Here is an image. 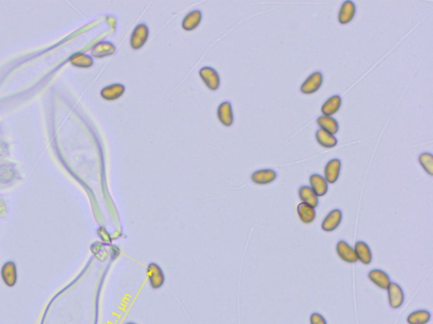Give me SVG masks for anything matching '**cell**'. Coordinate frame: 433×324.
I'll list each match as a JSON object with an SVG mask.
<instances>
[{"label":"cell","mask_w":433,"mask_h":324,"mask_svg":"<svg viewBox=\"0 0 433 324\" xmlns=\"http://www.w3.org/2000/svg\"><path fill=\"white\" fill-rule=\"evenodd\" d=\"M148 282L153 290H159L165 283V274L161 267L156 263H150L147 268Z\"/></svg>","instance_id":"6da1fadb"},{"label":"cell","mask_w":433,"mask_h":324,"mask_svg":"<svg viewBox=\"0 0 433 324\" xmlns=\"http://www.w3.org/2000/svg\"><path fill=\"white\" fill-rule=\"evenodd\" d=\"M149 36V29L144 23L139 24L135 27L130 36V45L133 49H140L144 46Z\"/></svg>","instance_id":"7a4b0ae2"},{"label":"cell","mask_w":433,"mask_h":324,"mask_svg":"<svg viewBox=\"0 0 433 324\" xmlns=\"http://www.w3.org/2000/svg\"><path fill=\"white\" fill-rule=\"evenodd\" d=\"M199 75L207 88L216 91L220 87V77L219 73L212 67H203L199 71Z\"/></svg>","instance_id":"3957f363"},{"label":"cell","mask_w":433,"mask_h":324,"mask_svg":"<svg viewBox=\"0 0 433 324\" xmlns=\"http://www.w3.org/2000/svg\"><path fill=\"white\" fill-rule=\"evenodd\" d=\"M323 81V75L320 71L312 73L301 84V92L303 94L315 93L320 89Z\"/></svg>","instance_id":"277c9868"},{"label":"cell","mask_w":433,"mask_h":324,"mask_svg":"<svg viewBox=\"0 0 433 324\" xmlns=\"http://www.w3.org/2000/svg\"><path fill=\"white\" fill-rule=\"evenodd\" d=\"M387 290L390 307L392 309L400 308L404 301V294L402 288L397 283L392 282L390 284Z\"/></svg>","instance_id":"5b68a950"},{"label":"cell","mask_w":433,"mask_h":324,"mask_svg":"<svg viewBox=\"0 0 433 324\" xmlns=\"http://www.w3.org/2000/svg\"><path fill=\"white\" fill-rule=\"evenodd\" d=\"M341 161L340 159L334 158L327 162L324 169V178L327 183H333L337 182L341 170Z\"/></svg>","instance_id":"8992f818"},{"label":"cell","mask_w":433,"mask_h":324,"mask_svg":"<svg viewBox=\"0 0 433 324\" xmlns=\"http://www.w3.org/2000/svg\"><path fill=\"white\" fill-rule=\"evenodd\" d=\"M338 255L344 262L355 264L358 261L356 251L353 247L348 244L345 241H340L336 246Z\"/></svg>","instance_id":"52a82bcc"},{"label":"cell","mask_w":433,"mask_h":324,"mask_svg":"<svg viewBox=\"0 0 433 324\" xmlns=\"http://www.w3.org/2000/svg\"><path fill=\"white\" fill-rule=\"evenodd\" d=\"M277 172L272 169H262L253 172L250 178L255 184L264 185L272 183L277 178Z\"/></svg>","instance_id":"ba28073f"},{"label":"cell","mask_w":433,"mask_h":324,"mask_svg":"<svg viewBox=\"0 0 433 324\" xmlns=\"http://www.w3.org/2000/svg\"><path fill=\"white\" fill-rule=\"evenodd\" d=\"M342 218H343V214L341 210L338 209H333L323 220L322 228L323 231H328V232L334 231L341 223Z\"/></svg>","instance_id":"9c48e42d"},{"label":"cell","mask_w":433,"mask_h":324,"mask_svg":"<svg viewBox=\"0 0 433 324\" xmlns=\"http://www.w3.org/2000/svg\"><path fill=\"white\" fill-rule=\"evenodd\" d=\"M218 118L223 124L227 127L231 126L233 123V113L230 101H225L222 102L218 108Z\"/></svg>","instance_id":"30bf717a"},{"label":"cell","mask_w":433,"mask_h":324,"mask_svg":"<svg viewBox=\"0 0 433 324\" xmlns=\"http://www.w3.org/2000/svg\"><path fill=\"white\" fill-rule=\"evenodd\" d=\"M356 6L355 3L350 0L344 1L340 7L339 12V21L341 24H348L351 21L356 15Z\"/></svg>","instance_id":"8fae6325"},{"label":"cell","mask_w":433,"mask_h":324,"mask_svg":"<svg viewBox=\"0 0 433 324\" xmlns=\"http://www.w3.org/2000/svg\"><path fill=\"white\" fill-rule=\"evenodd\" d=\"M1 276L6 286L10 287L15 286L17 281V269L15 263H5L1 269Z\"/></svg>","instance_id":"7c38bea8"},{"label":"cell","mask_w":433,"mask_h":324,"mask_svg":"<svg viewBox=\"0 0 433 324\" xmlns=\"http://www.w3.org/2000/svg\"><path fill=\"white\" fill-rule=\"evenodd\" d=\"M368 278L372 283L383 290H387L391 282V278L386 272L381 269H373L369 272Z\"/></svg>","instance_id":"4fadbf2b"},{"label":"cell","mask_w":433,"mask_h":324,"mask_svg":"<svg viewBox=\"0 0 433 324\" xmlns=\"http://www.w3.org/2000/svg\"><path fill=\"white\" fill-rule=\"evenodd\" d=\"M309 181H310L311 189L315 192L316 195H318V197H322L327 193L328 183L323 176L319 174H312L310 176Z\"/></svg>","instance_id":"5bb4252c"},{"label":"cell","mask_w":433,"mask_h":324,"mask_svg":"<svg viewBox=\"0 0 433 324\" xmlns=\"http://www.w3.org/2000/svg\"><path fill=\"white\" fill-rule=\"evenodd\" d=\"M125 92V87L124 84L115 83V84H112L103 88L101 91V96L105 100L113 101V100L120 98Z\"/></svg>","instance_id":"9a60e30c"},{"label":"cell","mask_w":433,"mask_h":324,"mask_svg":"<svg viewBox=\"0 0 433 324\" xmlns=\"http://www.w3.org/2000/svg\"><path fill=\"white\" fill-rule=\"evenodd\" d=\"M115 51V46L110 41H100L92 48V54L95 58H104L113 55Z\"/></svg>","instance_id":"2e32d148"},{"label":"cell","mask_w":433,"mask_h":324,"mask_svg":"<svg viewBox=\"0 0 433 324\" xmlns=\"http://www.w3.org/2000/svg\"><path fill=\"white\" fill-rule=\"evenodd\" d=\"M354 249L356 251L357 258L362 264H366V265L371 264L372 260V253H371V248L366 243L359 241L356 243Z\"/></svg>","instance_id":"e0dca14e"},{"label":"cell","mask_w":433,"mask_h":324,"mask_svg":"<svg viewBox=\"0 0 433 324\" xmlns=\"http://www.w3.org/2000/svg\"><path fill=\"white\" fill-rule=\"evenodd\" d=\"M202 19V14L201 10H192L184 18L182 27L186 31H192L200 25Z\"/></svg>","instance_id":"ac0fdd59"},{"label":"cell","mask_w":433,"mask_h":324,"mask_svg":"<svg viewBox=\"0 0 433 324\" xmlns=\"http://www.w3.org/2000/svg\"><path fill=\"white\" fill-rule=\"evenodd\" d=\"M341 104V96L339 95L331 96L323 103L322 106V113H323V115L332 117V115L340 110Z\"/></svg>","instance_id":"d6986e66"},{"label":"cell","mask_w":433,"mask_h":324,"mask_svg":"<svg viewBox=\"0 0 433 324\" xmlns=\"http://www.w3.org/2000/svg\"><path fill=\"white\" fill-rule=\"evenodd\" d=\"M317 123L320 126L322 129L327 131L332 135H336L339 132V128H340L339 123L335 118L330 117V116H320L317 119Z\"/></svg>","instance_id":"ffe728a7"},{"label":"cell","mask_w":433,"mask_h":324,"mask_svg":"<svg viewBox=\"0 0 433 324\" xmlns=\"http://www.w3.org/2000/svg\"><path fill=\"white\" fill-rule=\"evenodd\" d=\"M299 196L302 203L316 208L318 205V197L309 186H302L299 189Z\"/></svg>","instance_id":"44dd1931"},{"label":"cell","mask_w":433,"mask_h":324,"mask_svg":"<svg viewBox=\"0 0 433 324\" xmlns=\"http://www.w3.org/2000/svg\"><path fill=\"white\" fill-rule=\"evenodd\" d=\"M297 212L301 221L305 224L311 223L315 220L316 214H317L315 208L305 203H301L299 204L297 207Z\"/></svg>","instance_id":"7402d4cb"},{"label":"cell","mask_w":433,"mask_h":324,"mask_svg":"<svg viewBox=\"0 0 433 324\" xmlns=\"http://www.w3.org/2000/svg\"><path fill=\"white\" fill-rule=\"evenodd\" d=\"M316 138L318 143L326 148H332L337 145L338 139L334 135L325 130L319 128L316 132Z\"/></svg>","instance_id":"603a6c76"},{"label":"cell","mask_w":433,"mask_h":324,"mask_svg":"<svg viewBox=\"0 0 433 324\" xmlns=\"http://www.w3.org/2000/svg\"><path fill=\"white\" fill-rule=\"evenodd\" d=\"M431 312L426 310H418L413 312L407 317L409 324H426L431 320Z\"/></svg>","instance_id":"cb8c5ba5"},{"label":"cell","mask_w":433,"mask_h":324,"mask_svg":"<svg viewBox=\"0 0 433 324\" xmlns=\"http://www.w3.org/2000/svg\"><path fill=\"white\" fill-rule=\"evenodd\" d=\"M70 62L76 67L89 68L93 64L92 57L85 53H75L70 58Z\"/></svg>","instance_id":"d4e9b609"},{"label":"cell","mask_w":433,"mask_h":324,"mask_svg":"<svg viewBox=\"0 0 433 324\" xmlns=\"http://www.w3.org/2000/svg\"><path fill=\"white\" fill-rule=\"evenodd\" d=\"M419 162L429 175H433V156L431 153L424 152L419 156Z\"/></svg>","instance_id":"484cf974"},{"label":"cell","mask_w":433,"mask_h":324,"mask_svg":"<svg viewBox=\"0 0 433 324\" xmlns=\"http://www.w3.org/2000/svg\"><path fill=\"white\" fill-rule=\"evenodd\" d=\"M310 324H327V321L325 319V317L323 315L318 312H314L310 315Z\"/></svg>","instance_id":"4316f807"},{"label":"cell","mask_w":433,"mask_h":324,"mask_svg":"<svg viewBox=\"0 0 433 324\" xmlns=\"http://www.w3.org/2000/svg\"><path fill=\"white\" fill-rule=\"evenodd\" d=\"M125 324H137V323H135V322H126V323H125Z\"/></svg>","instance_id":"83f0119b"}]
</instances>
